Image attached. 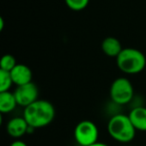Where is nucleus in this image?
<instances>
[{"label": "nucleus", "instance_id": "6ab92c4d", "mask_svg": "<svg viewBox=\"0 0 146 146\" xmlns=\"http://www.w3.org/2000/svg\"><path fill=\"white\" fill-rule=\"evenodd\" d=\"M145 69H146V66H145Z\"/></svg>", "mask_w": 146, "mask_h": 146}, {"label": "nucleus", "instance_id": "a211bd4d", "mask_svg": "<svg viewBox=\"0 0 146 146\" xmlns=\"http://www.w3.org/2000/svg\"><path fill=\"white\" fill-rule=\"evenodd\" d=\"M123 146H130V145H123Z\"/></svg>", "mask_w": 146, "mask_h": 146}, {"label": "nucleus", "instance_id": "f257e3e1", "mask_svg": "<svg viewBox=\"0 0 146 146\" xmlns=\"http://www.w3.org/2000/svg\"><path fill=\"white\" fill-rule=\"evenodd\" d=\"M23 117L29 126L34 129L42 128L53 121L55 117V108L51 102L44 99H38L24 108Z\"/></svg>", "mask_w": 146, "mask_h": 146}, {"label": "nucleus", "instance_id": "dca6fc26", "mask_svg": "<svg viewBox=\"0 0 146 146\" xmlns=\"http://www.w3.org/2000/svg\"><path fill=\"white\" fill-rule=\"evenodd\" d=\"M90 146H109V145H107V144H105V143H101V142H97V143L93 144V145H90Z\"/></svg>", "mask_w": 146, "mask_h": 146}, {"label": "nucleus", "instance_id": "f3484780", "mask_svg": "<svg viewBox=\"0 0 146 146\" xmlns=\"http://www.w3.org/2000/svg\"><path fill=\"white\" fill-rule=\"evenodd\" d=\"M3 25H4V21L2 17H0V30H3Z\"/></svg>", "mask_w": 146, "mask_h": 146}, {"label": "nucleus", "instance_id": "ddd939ff", "mask_svg": "<svg viewBox=\"0 0 146 146\" xmlns=\"http://www.w3.org/2000/svg\"><path fill=\"white\" fill-rule=\"evenodd\" d=\"M12 84L13 81L11 78L10 72L0 70V92L9 91Z\"/></svg>", "mask_w": 146, "mask_h": 146}, {"label": "nucleus", "instance_id": "20e7f679", "mask_svg": "<svg viewBox=\"0 0 146 146\" xmlns=\"http://www.w3.org/2000/svg\"><path fill=\"white\" fill-rule=\"evenodd\" d=\"M111 100L118 105H125L132 100L134 89L132 83L125 77H118L111 83L109 90Z\"/></svg>", "mask_w": 146, "mask_h": 146}, {"label": "nucleus", "instance_id": "6e6552de", "mask_svg": "<svg viewBox=\"0 0 146 146\" xmlns=\"http://www.w3.org/2000/svg\"><path fill=\"white\" fill-rule=\"evenodd\" d=\"M29 124L23 117H14L8 121L6 125V131L11 137L13 138H20L28 133Z\"/></svg>", "mask_w": 146, "mask_h": 146}, {"label": "nucleus", "instance_id": "9b49d317", "mask_svg": "<svg viewBox=\"0 0 146 146\" xmlns=\"http://www.w3.org/2000/svg\"><path fill=\"white\" fill-rule=\"evenodd\" d=\"M18 105L13 92L4 91L0 92V112L3 114L13 111Z\"/></svg>", "mask_w": 146, "mask_h": 146}, {"label": "nucleus", "instance_id": "f8f14e48", "mask_svg": "<svg viewBox=\"0 0 146 146\" xmlns=\"http://www.w3.org/2000/svg\"><path fill=\"white\" fill-rule=\"evenodd\" d=\"M18 64L15 57L11 54H5L0 60V70H4L10 72L16 65Z\"/></svg>", "mask_w": 146, "mask_h": 146}, {"label": "nucleus", "instance_id": "423d86ee", "mask_svg": "<svg viewBox=\"0 0 146 146\" xmlns=\"http://www.w3.org/2000/svg\"><path fill=\"white\" fill-rule=\"evenodd\" d=\"M13 93L16 98L17 104L24 108L38 100V88L33 82L17 86Z\"/></svg>", "mask_w": 146, "mask_h": 146}, {"label": "nucleus", "instance_id": "9d476101", "mask_svg": "<svg viewBox=\"0 0 146 146\" xmlns=\"http://www.w3.org/2000/svg\"><path fill=\"white\" fill-rule=\"evenodd\" d=\"M101 49L108 57H117L120 54L122 50H123V47L122 44L117 38L115 37H106L101 43Z\"/></svg>", "mask_w": 146, "mask_h": 146}, {"label": "nucleus", "instance_id": "0eeeda50", "mask_svg": "<svg viewBox=\"0 0 146 146\" xmlns=\"http://www.w3.org/2000/svg\"><path fill=\"white\" fill-rule=\"evenodd\" d=\"M10 75L13 84H15L16 86H21L32 82V71L25 64L18 63L10 71Z\"/></svg>", "mask_w": 146, "mask_h": 146}, {"label": "nucleus", "instance_id": "4468645a", "mask_svg": "<svg viewBox=\"0 0 146 146\" xmlns=\"http://www.w3.org/2000/svg\"><path fill=\"white\" fill-rule=\"evenodd\" d=\"M67 7L73 11H81L89 4V0H64Z\"/></svg>", "mask_w": 146, "mask_h": 146}, {"label": "nucleus", "instance_id": "39448f33", "mask_svg": "<svg viewBox=\"0 0 146 146\" xmlns=\"http://www.w3.org/2000/svg\"><path fill=\"white\" fill-rule=\"evenodd\" d=\"M98 136V127L90 120H82L74 129V138L80 146H90L97 143Z\"/></svg>", "mask_w": 146, "mask_h": 146}, {"label": "nucleus", "instance_id": "1a4fd4ad", "mask_svg": "<svg viewBox=\"0 0 146 146\" xmlns=\"http://www.w3.org/2000/svg\"><path fill=\"white\" fill-rule=\"evenodd\" d=\"M128 116L136 130L146 131V107L137 106L132 108Z\"/></svg>", "mask_w": 146, "mask_h": 146}, {"label": "nucleus", "instance_id": "2eb2a0df", "mask_svg": "<svg viewBox=\"0 0 146 146\" xmlns=\"http://www.w3.org/2000/svg\"><path fill=\"white\" fill-rule=\"evenodd\" d=\"M10 146H28L24 141L22 140H19V139H16L10 144Z\"/></svg>", "mask_w": 146, "mask_h": 146}, {"label": "nucleus", "instance_id": "7ed1b4c3", "mask_svg": "<svg viewBox=\"0 0 146 146\" xmlns=\"http://www.w3.org/2000/svg\"><path fill=\"white\" fill-rule=\"evenodd\" d=\"M116 64L118 68L126 74H137L145 69L146 57L136 48H123L116 57Z\"/></svg>", "mask_w": 146, "mask_h": 146}, {"label": "nucleus", "instance_id": "f03ea898", "mask_svg": "<svg viewBox=\"0 0 146 146\" xmlns=\"http://www.w3.org/2000/svg\"><path fill=\"white\" fill-rule=\"evenodd\" d=\"M107 131L112 139L123 144L131 142L136 134V129L129 116L125 114H115L112 116L108 121Z\"/></svg>", "mask_w": 146, "mask_h": 146}]
</instances>
